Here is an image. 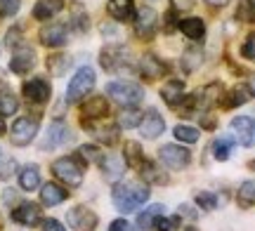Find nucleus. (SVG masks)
<instances>
[{
  "instance_id": "obj_6",
  "label": "nucleus",
  "mask_w": 255,
  "mask_h": 231,
  "mask_svg": "<svg viewBox=\"0 0 255 231\" xmlns=\"http://www.w3.org/2000/svg\"><path fill=\"white\" fill-rule=\"evenodd\" d=\"M38 128H40L38 118H28V116L17 118L14 120V125H12V130H9L12 144H14V147H26V144H31L38 135Z\"/></svg>"
},
{
  "instance_id": "obj_24",
  "label": "nucleus",
  "mask_w": 255,
  "mask_h": 231,
  "mask_svg": "<svg viewBox=\"0 0 255 231\" xmlns=\"http://www.w3.org/2000/svg\"><path fill=\"white\" fill-rule=\"evenodd\" d=\"M177 28H180V31H182L189 40H201V38L206 36V24H203V19H199V17L180 19Z\"/></svg>"
},
{
  "instance_id": "obj_33",
  "label": "nucleus",
  "mask_w": 255,
  "mask_h": 231,
  "mask_svg": "<svg viewBox=\"0 0 255 231\" xmlns=\"http://www.w3.org/2000/svg\"><path fill=\"white\" fill-rule=\"evenodd\" d=\"M88 130H92L95 132V137L100 139V142H104V144H116V139H119V128L116 125H107V128H92V125H85Z\"/></svg>"
},
{
  "instance_id": "obj_37",
  "label": "nucleus",
  "mask_w": 255,
  "mask_h": 231,
  "mask_svg": "<svg viewBox=\"0 0 255 231\" xmlns=\"http://www.w3.org/2000/svg\"><path fill=\"white\" fill-rule=\"evenodd\" d=\"M196 205L201 210H215L218 208V196L213 191H199L196 194Z\"/></svg>"
},
{
  "instance_id": "obj_30",
  "label": "nucleus",
  "mask_w": 255,
  "mask_h": 231,
  "mask_svg": "<svg viewBox=\"0 0 255 231\" xmlns=\"http://www.w3.org/2000/svg\"><path fill=\"white\" fill-rule=\"evenodd\" d=\"M248 87H244V85H237V87H232L227 94V99L222 102V106L225 109H234V106H241V104L248 102Z\"/></svg>"
},
{
  "instance_id": "obj_34",
  "label": "nucleus",
  "mask_w": 255,
  "mask_h": 231,
  "mask_svg": "<svg viewBox=\"0 0 255 231\" xmlns=\"http://www.w3.org/2000/svg\"><path fill=\"white\" fill-rule=\"evenodd\" d=\"M142 118H144V113H139L137 109H126V111L119 116V125L121 128H126V130H130V128H137L139 123H142Z\"/></svg>"
},
{
  "instance_id": "obj_22",
  "label": "nucleus",
  "mask_w": 255,
  "mask_h": 231,
  "mask_svg": "<svg viewBox=\"0 0 255 231\" xmlns=\"http://www.w3.org/2000/svg\"><path fill=\"white\" fill-rule=\"evenodd\" d=\"M69 198V191H64L59 184H55V182H47V184H43V189H40V203L47 205V208H52V205H59L62 201H66Z\"/></svg>"
},
{
  "instance_id": "obj_47",
  "label": "nucleus",
  "mask_w": 255,
  "mask_h": 231,
  "mask_svg": "<svg viewBox=\"0 0 255 231\" xmlns=\"http://www.w3.org/2000/svg\"><path fill=\"white\" fill-rule=\"evenodd\" d=\"M14 170H17V163H14V160H7V165H5L2 170H0V177H2V179H9Z\"/></svg>"
},
{
  "instance_id": "obj_16",
  "label": "nucleus",
  "mask_w": 255,
  "mask_h": 231,
  "mask_svg": "<svg viewBox=\"0 0 255 231\" xmlns=\"http://www.w3.org/2000/svg\"><path fill=\"white\" fill-rule=\"evenodd\" d=\"M12 220L17 224H24V227H36L40 222V208L36 203H19L12 210Z\"/></svg>"
},
{
  "instance_id": "obj_10",
  "label": "nucleus",
  "mask_w": 255,
  "mask_h": 231,
  "mask_svg": "<svg viewBox=\"0 0 255 231\" xmlns=\"http://www.w3.org/2000/svg\"><path fill=\"white\" fill-rule=\"evenodd\" d=\"M232 135L241 147H253L255 144V118L253 116H237L232 118Z\"/></svg>"
},
{
  "instance_id": "obj_35",
  "label": "nucleus",
  "mask_w": 255,
  "mask_h": 231,
  "mask_svg": "<svg viewBox=\"0 0 255 231\" xmlns=\"http://www.w3.org/2000/svg\"><path fill=\"white\" fill-rule=\"evenodd\" d=\"M175 139H180L184 144H194V142H199V130L191 128V125H175Z\"/></svg>"
},
{
  "instance_id": "obj_53",
  "label": "nucleus",
  "mask_w": 255,
  "mask_h": 231,
  "mask_svg": "<svg viewBox=\"0 0 255 231\" xmlns=\"http://www.w3.org/2000/svg\"><path fill=\"white\" fill-rule=\"evenodd\" d=\"M144 2H158V0H144Z\"/></svg>"
},
{
  "instance_id": "obj_23",
  "label": "nucleus",
  "mask_w": 255,
  "mask_h": 231,
  "mask_svg": "<svg viewBox=\"0 0 255 231\" xmlns=\"http://www.w3.org/2000/svg\"><path fill=\"white\" fill-rule=\"evenodd\" d=\"M161 97L165 99V104L170 106H180L184 102V83L182 80H168V83L161 87Z\"/></svg>"
},
{
  "instance_id": "obj_52",
  "label": "nucleus",
  "mask_w": 255,
  "mask_h": 231,
  "mask_svg": "<svg viewBox=\"0 0 255 231\" xmlns=\"http://www.w3.org/2000/svg\"><path fill=\"white\" fill-rule=\"evenodd\" d=\"M246 2H251V5H253V7H255V0H246Z\"/></svg>"
},
{
  "instance_id": "obj_1",
  "label": "nucleus",
  "mask_w": 255,
  "mask_h": 231,
  "mask_svg": "<svg viewBox=\"0 0 255 231\" xmlns=\"http://www.w3.org/2000/svg\"><path fill=\"white\" fill-rule=\"evenodd\" d=\"M111 201L119 213H135L137 208H142L149 201V186L144 182H121L114 186Z\"/></svg>"
},
{
  "instance_id": "obj_39",
  "label": "nucleus",
  "mask_w": 255,
  "mask_h": 231,
  "mask_svg": "<svg viewBox=\"0 0 255 231\" xmlns=\"http://www.w3.org/2000/svg\"><path fill=\"white\" fill-rule=\"evenodd\" d=\"M71 26L76 28V31H85V28H88V14L83 12V7H81V5H73Z\"/></svg>"
},
{
  "instance_id": "obj_29",
  "label": "nucleus",
  "mask_w": 255,
  "mask_h": 231,
  "mask_svg": "<svg viewBox=\"0 0 255 231\" xmlns=\"http://www.w3.org/2000/svg\"><path fill=\"white\" fill-rule=\"evenodd\" d=\"M163 210H165V208L161 203L149 205L144 213L137 215V227H139V229H154V222L161 217V215H163Z\"/></svg>"
},
{
  "instance_id": "obj_5",
  "label": "nucleus",
  "mask_w": 255,
  "mask_h": 231,
  "mask_svg": "<svg viewBox=\"0 0 255 231\" xmlns=\"http://www.w3.org/2000/svg\"><path fill=\"white\" fill-rule=\"evenodd\" d=\"M100 64L107 69V71H132V59H130V52H128L123 45H107L102 50V59Z\"/></svg>"
},
{
  "instance_id": "obj_18",
  "label": "nucleus",
  "mask_w": 255,
  "mask_h": 231,
  "mask_svg": "<svg viewBox=\"0 0 255 231\" xmlns=\"http://www.w3.org/2000/svg\"><path fill=\"white\" fill-rule=\"evenodd\" d=\"M139 71H142V76H144L146 80H156V78H163L168 66L156 55H144L139 59Z\"/></svg>"
},
{
  "instance_id": "obj_14",
  "label": "nucleus",
  "mask_w": 255,
  "mask_h": 231,
  "mask_svg": "<svg viewBox=\"0 0 255 231\" xmlns=\"http://www.w3.org/2000/svg\"><path fill=\"white\" fill-rule=\"evenodd\" d=\"M36 66V52L31 50V47H17L14 50V55H12V59H9V69L14 71V74L19 76H24L28 74L31 69Z\"/></svg>"
},
{
  "instance_id": "obj_46",
  "label": "nucleus",
  "mask_w": 255,
  "mask_h": 231,
  "mask_svg": "<svg viewBox=\"0 0 255 231\" xmlns=\"http://www.w3.org/2000/svg\"><path fill=\"white\" fill-rule=\"evenodd\" d=\"M175 9H180V12H187V9H191L194 5H196V0H173Z\"/></svg>"
},
{
  "instance_id": "obj_40",
  "label": "nucleus",
  "mask_w": 255,
  "mask_h": 231,
  "mask_svg": "<svg viewBox=\"0 0 255 231\" xmlns=\"http://www.w3.org/2000/svg\"><path fill=\"white\" fill-rule=\"evenodd\" d=\"M19 5H21V0H0V14L2 17H14L19 12Z\"/></svg>"
},
{
  "instance_id": "obj_20",
  "label": "nucleus",
  "mask_w": 255,
  "mask_h": 231,
  "mask_svg": "<svg viewBox=\"0 0 255 231\" xmlns=\"http://www.w3.org/2000/svg\"><path fill=\"white\" fill-rule=\"evenodd\" d=\"M100 165H102V170H104V177H107L109 182H119L121 177H123V165H126V160L121 156L107 154V156H102Z\"/></svg>"
},
{
  "instance_id": "obj_31",
  "label": "nucleus",
  "mask_w": 255,
  "mask_h": 231,
  "mask_svg": "<svg viewBox=\"0 0 255 231\" xmlns=\"http://www.w3.org/2000/svg\"><path fill=\"white\" fill-rule=\"evenodd\" d=\"M19 109V99L9 90H0V116L7 118V116H14Z\"/></svg>"
},
{
  "instance_id": "obj_43",
  "label": "nucleus",
  "mask_w": 255,
  "mask_h": 231,
  "mask_svg": "<svg viewBox=\"0 0 255 231\" xmlns=\"http://www.w3.org/2000/svg\"><path fill=\"white\" fill-rule=\"evenodd\" d=\"M66 64H69L66 57H50V59H47V66H50L55 74H62L64 69H66Z\"/></svg>"
},
{
  "instance_id": "obj_12",
  "label": "nucleus",
  "mask_w": 255,
  "mask_h": 231,
  "mask_svg": "<svg viewBox=\"0 0 255 231\" xmlns=\"http://www.w3.org/2000/svg\"><path fill=\"white\" fill-rule=\"evenodd\" d=\"M21 92H24V97H26V102L45 104L47 99H50V94H52V87H50V83H47L45 78L36 76V78H28L26 83H24Z\"/></svg>"
},
{
  "instance_id": "obj_28",
  "label": "nucleus",
  "mask_w": 255,
  "mask_h": 231,
  "mask_svg": "<svg viewBox=\"0 0 255 231\" xmlns=\"http://www.w3.org/2000/svg\"><path fill=\"white\" fill-rule=\"evenodd\" d=\"M123 160H126V165H130V167H139L144 163V154H142L139 142H126V144H123Z\"/></svg>"
},
{
  "instance_id": "obj_26",
  "label": "nucleus",
  "mask_w": 255,
  "mask_h": 231,
  "mask_svg": "<svg viewBox=\"0 0 255 231\" xmlns=\"http://www.w3.org/2000/svg\"><path fill=\"white\" fill-rule=\"evenodd\" d=\"M19 186L24 191H36L40 186V170H38V165H24L19 170Z\"/></svg>"
},
{
  "instance_id": "obj_45",
  "label": "nucleus",
  "mask_w": 255,
  "mask_h": 231,
  "mask_svg": "<svg viewBox=\"0 0 255 231\" xmlns=\"http://www.w3.org/2000/svg\"><path fill=\"white\" fill-rule=\"evenodd\" d=\"M109 231H135V229H132L126 220H114V222L109 224Z\"/></svg>"
},
{
  "instance_id": "obj_4",
  "label": "nucleus",
  "mask_w": 255,
  "mask_h": 231,
  "mask_svg": "<svg viewBox=\"0 0 255 231\" xmlns=\"http://www.w3.org/2000/svg\"><path fill=\"white\" fill-rule=\"evenodd\" d=\"M52 172H55L57 179H62L66 186L83 184V165H81V160L73 156L57 158L55 163H52Z\"/></svg>"
},
{
  "instance_id": "obj_11",
  "label": "nucleus",
  "mask_w": 255,
  "mask_h": 231,
  "mask_svg": "<svg viewBox=\"0 0 255 231\" xmlns=\"http://www.w3.org/2000/svg\"><path fill=\"white\" fill-rule=\"evenodd\" d=\"M132 24H135V33L139 38H151L156 26H158V14H156V9L151 5H144V7H139L135 12Z\"/></svg>"
},
{
  "instance_id": "obj_54",
  "label": "nucleus",
  "mask_w": 255,
  "mask_h": 231,
  "mask_svg": "<svg viewBox=\"0 0 255 231\" xmlns=\"http://www.w3.org/2000/svg\"><path fill=\"white\" fill-rule=\"evenodd\" d=\"M187 231H196V229H187Z\"/></svg>"
},
{
  "instance_id": "obj_41",
  "label": "nucleus",
  "mask_w": 255,
  "mask_h": 231,
  "mask_svg": "<svg viewBox=\"0 0 255 231\" xmlns=\"http://www.w3.org/2000/svg\"><path fill=\"white\" fill-rule=\"evenodd\" d=\"M237 17L241 19V21H255V7L251 5V2H241L239 5V9H237Z\"/></svg>"
},
{
  "instance_id": "obj_7",
  "label": "nucleus",
  "mask_w": 255,
  "mask_h": 231,
  "mask_svg": "<svg viewBox=\"0 0 255 231\" xmlns=\"http://www.w3.org/2000/svg\"><path fill=\"white\" fill-rule=\"evenodd\" d=\"M158 160L163 165H168L170 170H182V167L189 165L191 154L180 144H163L158 149Z\"/></svg>"
},
{
  "instance_id": "obj_27",
  "label": "nucleus",
  "mask_w": 255,
  "mask_h": 231,
  "mask_svg": "<svg viewBox=\"0 0 255 231\" xmlns=\"http://www.w3.org/2000/svg\"><path fill=\"white\" fill-rule=\"evenodd\" d=\"M234 144H237L234 135H222V137L215 139V144H213V156H215V160H227V158L232 156V151H234Z\"/></svg>"
},
{
  "instance_id": "obj_49",
  "label": "nucleus",
  "mask_w": 255,
  "mask_h": 231,
  "mask_svg": "<svg viewBox=\"0 0 255 231\" xmlns=\"http://www.w3.org/2000/svg\"><path fill=\"white\" fill-rule=\"evenodd\" d=\"M182 215H187V217H191V220L196 217V213H191L189 205H182V208H180V217H182Z\"/></svg>"
},
{
  "instance_id": "obj_8",
  "label": "nucleus",
  "mask_w": 255,
  "mask_h": 231,
  "mask_svg": "<svg viewBox=\"0 0 255 231\" xmlns=\"http://www.w3.org/2000/svg\"><path fill=\"white\" fill-rule=\"evenodd\" d=\"M71 139V132H69V125L64 120H52L47 125L45 135H43V142H40V151H52V149H59L62 144H66Z\"/></svg>"
},
{
  "instance_id": "obj_19",
  "label": "nucleus",
  "mask_w": 255,
  "mask_h": 231,
  "mask_svg": "<svg viewBox=\"0 0 255 231\" xmlns=\"http://www.w3.org/2000/svg\"><path fill=\"white\" fill-rule=\"evenodd\" d=\"M64 9V0H38L33 7V19L38 21H50L52 17H57Z\"/></svg>"
},
{
  "instance_id": "obj_38",
  "label": "nucleus",
  "mask_w": 255,
  "mask_h": 231,
  "mask_svg": "<svg viewBox=\"0 0 255 231\" xmlns=\"http://www.w3.org/2000/svg\"><path fill=\"white\" fill-rule=\"evenodd\" d=\"M78 154H81V158H85L88 163H100L102 156H104V154H100V149L95 147V144H83V147L78 149Z\"/></svg>"
},
{
  "instance_id": "obj_50",
  "label": "nucleus",
  "mask_w": 255,
  "mask_h": 231,
  "mask_svg": "<svg viewBox=\"0 0 255 231\" xmlns=\"http://www.w3.org/2000/svg\"><path fill=\"white\" fill-rule=\"evenodd\" d=\"M206 2H208V5H213V7H225L229 0H206Z\"/></svg>"
},
{
  "instance_id": "obj_9",
  "label": "nucleus",
  "mask_w": 255,
  "mask_h": 231,
  "mask_svg": "<svg viewBox=\"0 0 255 231\" xmlns=\"http://www.w3.org/2000/svg\"><path fill=\"white\" fill-rule=\"evenodd\" d=\"M66 222L71 227L73 231H95L97 229V215L92 213L90 208H85V205H76L71 208L69 213H66Z\"/></svg>"
},
{
  "instance_id": "obj_21",
  "label": "nucleus",
  "mask_w": 255,
  "mask_h": 231,
  "mask_svg": "<svg viewBox=\"0 0 255 231\" xmlns=\"http://www.w3.org/2000/svg\"><path fill=\"white\" fill-rule=\"evenodd\" d=\"M107 9H109V14L116 21H130V19H135V2L132 0H109Z\"/></svg>"
},
{
  "instance_id": "obj_56",
  "label": "nucleus",
  "mask_w": 255,
  "mask_h": 231,
  "mask_svg": "<svg viewBox=\"0 0 255 231\" xmlns=\"http://www.w3.org/2000/svg\"><path fill=\"white\" fill-rule=\"evenodd\" d=\"M253 167H255V163H253Z\"/></svg>"
},
{
  "instance_id": "obj_13",
  "label": "nucleus",
  "mask_w": 255,
  "mask_h": 231,
  "mask_svg": "<svg viewBox=\"0 0 255 231\" xmlns=\"http://www.w3.org/2000/svg\"><path fill=\"white\" fill-rule=\"evenodd\" d=\"M69 40V28L66 24H45L40 28V43L47 47H62Z\"/></svg>"
},
{
  "instance_id": "obj_42",
  "label": "nucleus",
  "mask_w": 255,
  "mask_h": 231,
  "mask_svg": "<svg viewBox=\"0 0 255 231\" xmlns=\"http://www.w3.org/2000/svg\"><path fill=\"white\" fill-rule=\"evenodd\" d=\"M241 55H244V59H248V62H255V33H251V36L246 38V43L241 47Z\"/></svg>"
},
{
  "instance_id": "obj_51",
  "label": "nucleus",
  "mask_w": 255,
  "mask_h": 231,
  "mask_svg": "<svg viewBox=\"0 0 255 231\" xmlns=\"http://www.w3.org/2000/svg\"><path fill=\"white\" fill-rule=\"evenodd\" d=\"M248 92H251V94L255 97V74L251 76V78H248Z\"/></svg>"
},
{
  "instance_id": "obj_25",
  "label": "nucleus",
  "mask_w": 255,
  "mask_h": 231,
  "mask_svg": "<svg viewBox=\"0 0 255 231\" xmlns=\"http://www.w3.org/2000/svg\"><path fill=\"white\" fill-rule=\"evenodd\" d=\"M137 170H139V177H142L144 184H165V182H168V175H165L158 165L149 163V160H144Z\"/></svg>"
},
{
  "instance_id": "obj_36",
  "label": "nucleus",
  "mask_w": 255,
  "mask_h": 231,
  "mask_svg": "<svg viewBox=\"0 0 255 231\" xmlns=\"http://www.w3.org/2000/svg\"><path fill=\"white\" fill-rule=\"evenodd\" d=\"M180 224H182V217H180V215H175V217L161 215L154 222V231H175V229H180Z\"/></svg>"
},
{
  "instance_id": "obj_15",
  "label": "nucleus",
  "mask_w": 255,
  "mask_h": 231,
  "mask_svg": "<svg viewBox=\"0 0 255 231\" xmlns=\"http://www.w3.org/2000/svg\"><path fill=\"white\" fill-rule=\"evenodd\" d=\"M139 130H142V135H144L146 139H156L158 135H163L165 120L158 116V111H156V109H149V111L144 113L142 123H139Z\"/></svg>"
},
{
  "instance_id": "obj_17",
  "label": "nucleus",
  "mask_w": 255,
  "mask_h": 231,
  "mask_svg": "<svg viewBox=\"0 0 255 231\" xmlns=\"http://www.w3.org/2000/svg\"><path fill=\"white\" fill-rule=\"evenodd\" d=\"M81 111L88 120H102L109 116V102L107 97H90L88 102H83Z\"/></svg>"
},
{
  "instance_id": "obj_32",
  "label": "nucleus",
  "mask_w": 255,
  "mask_h": 231,
  "mask_svg": "<svg viewBox=\"0 0 255 231\" xmlns=\"http://www.w3.org/2000/svg\"><path fill=\"white\" fill-rule=\"evenodd\" d=\"M237 201H239L241 208H251V205H255V179H248V182H244V184L239 186Z\"/></svg>"
},
{
  "instance_id": "obj_2",
  "label": "nucleus",
  "mask_w": 255,
  "mask_h": 231,
  "mask_svg": "<svg viewBox=\"0 0 255 231\" xmlns=\"http://www.w3.org/2000/svg\"><path fill=\"white\" fill-rule=\"evenodd\" d=\"M107 94L114 102H119L121 106L130 109V106H137L144 99V87L132 83V80H114V83L107 85Z\"/></svg>"
},
{
  "instance_id": "obj_44",
  "label": "nucleus",
  "mask_w": 255,
  "mask_h": 231,
  "mask_svg": "<svg viewBox=\"0 0 255 231\" xmlns=\"http://www.w3.org/2000/svg\"><path fill=\"white\" fill-rule=\"evenodd\" d=\"M40 227H43V231H66L62 227V222H59V220H52V217H50V220H43Z\"/></svg>"
},
{
  "instance_id": "obj_3",
  "label": "nucleus",
  "mask_w": 255,
  "mask_h": 231,
  "mask_svg": "<svg viewBox=\"0 0 255 231\" xmlns=\"http://www.w3.org/2000/svg\"><path fill=\"white\" fill-rule=\"evenodd\" d=\"M92 87H95V71L90 66H81L73 78L69 80V87H66V102H81L83 97H88Z\"/></svg>"
},
{
  "instance_id": "obj_48",
  "label": "nucleus",
  "mask_w": 255,
  "mask_h": 231,
  "mask_svg": "<svg viewBox=\"0 0 255 231\" xmlns=\"http://www.w3.org/2000/svg\"><path fill=\"white\" fill-rule=\"evenodd\" d=\"M17 36H19V28H12V31L7 33V45H9V47H12V45H17V43H19Z\"/></svg>"
},
{
  "instance_id": "obj_55",
  "label": "nucleus",
  "mask_w": 255,
  "mask_h": 231,
  "mask_svg": "<svg viewBox=\"0 0 255 231\" xmlns=\"http://www.w3.org/2000/svg\"><path fill=\"white\" fill-rule=\"evenodd\" d=\"M0 158H2V154H0Z\"/></svg>"
}]
</instances>
